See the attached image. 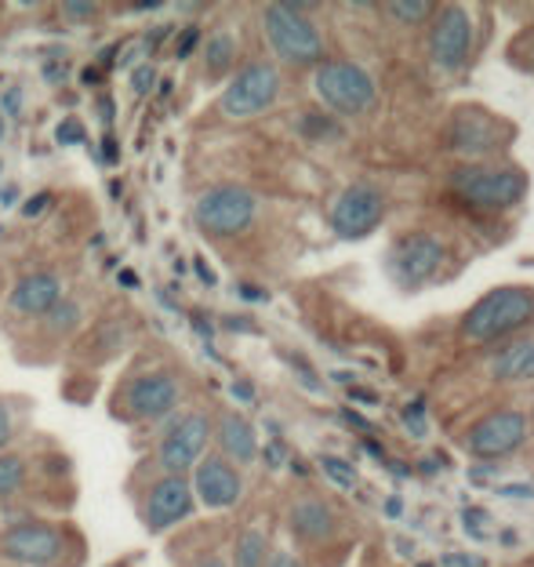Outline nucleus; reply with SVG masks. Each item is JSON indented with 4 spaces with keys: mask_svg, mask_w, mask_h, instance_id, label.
<instances>
[{
    "mask_svg": "<svg viewBox=\"0 0 534 567\" xmlns=\"http://www.w3.org/2000/svg\"><path fill=\"white\" fill-rule=\"evenodd\" d=\"M189 513H193V487L186 476H161L153 484L146 506H142V524H146L150 535H161L178 520H186Z\"/></svg>",
    "mask_w": 534,
    "mask_h": 567,
    "instance_id": "4468645a",
    "label": "nucleus"
},
{
    "mask_svg": "<svg viewBox=\"0 0 534 567\" xmlns=\"http://www.w3.org/2000/svg\"><path fill=\"white\" fill-rule=\"evenodd\" d=\"M499 495H516V498H531L534 492L527 484H510V487H499Z\"/></svg>",
    "mask_w": 534,
    "mask_h": 567,
    "instance_id": "a18cd8bd",
    "label": "nucleus"
},
{
    "mask_svg": "<svg viewBox=\"0 0 534 567\" xmlns=\"http://www.w3.org/2000/svg\"><path fill=\"white\" fill-rule=\"evenodd\" d=\"M237 62V37L233 33H212L204 44V73L207 76H226Z\"/></svg>",
    "mask_w": 534,
    "mask_h": 567,
    "instance_id": "412c9836",
    "label": "nucleus"
},
{
    "mask_svg": "<svg viewBox=\"0 0 534 567\" xmlns=\"http://www.w3.org/2000/svg\"><path fill=\"white\" fill-rule=\"evenodd\" d=\"M335 382H346V385H353V375H349V371H335Z\"/></svg>",
    "mask_w": 534,
    "mask_h": 567,
    "instance_id": "052dcab7",
    "label": "nucleus"
},
{
    "mask_svg": "<svg viewBox=\"0 0 534 567\" xmlns=\"http://www.w3.org/2000/svg\"><path fill=\"white\" fill-rule=\"evenodd\" d=\"M0 284H4V274H0Z\"/></svg>",
    "mask_w": 534,
    "mask_h": 567,
    "instance_id": "e2e57ef3",
    "label": "nucleus"
},
{
    "mask_svg": "<svg viewBox=\"0 0 534 567\" xmlns=\"http://www.w3.org/2000/svg\"><path fill=\"white\" fill-rule=\"evenodd\" d=\"M255 212H258L255 193H247L240 186H215L197 200L193 218H197L201 234L207 237H237L255 223Z\"/></svg>",
    "mask_w": 534,
    "mask_h": 567,
    "instance_id": "423d86ee",
    "label": "nucleus"
},
{
    "mask_svg": "<svg viewBox=\"0 0 534 567\" xmlns=\"http://www.w3.org/2000/svg\"><path fill=\"white\" fill-rule=\"evenodd\" d=\"M167 33H172V30H167V25H161V30H153V33L146 37V48H150V51H153V48H161V41H164Z\"/></svg>",
    "mask_w": 534,
    "mask_h": 567,
    "instance_id": "3c124183",
    "label": "nucleus"
},
{
    "mask_svg": "<svg viewBox=\"0 0 534 567\" xmlns=\"http://www.w3.org/2000/svg\"><path fill=\"white\" fill-rule=\"evenodd\" d=\"M284 455H288V451H284V444H277V441H273V444L266 447V462H269L273 470L284 466Z\"/></svg>",
    "mask_w": 534,
    "mask_h": 567,
    "instance_id": "58836bf2",
    "label": "nucleus"
},
{
    "mask_svg": "<svg viewBox=\"0 0 534 567\" xmlns=\"http://www.w3.org/2000/svg\"><path fill=\"white\" fill-rule=\"evenodd\" d=\"M19 200V186H4L0 189V208H11Z\"/></svg>",
    "mask_w": 534,
    "mask_h": 567,
    "instance_id": "de8ad7c7",
    "label": "nucleus"
},
{
    "mask_svg": "<svg viewBox=\"0 0 534 567\" xmlns=\"http://www.w3.org/2000/svg\"><path fill=\"white\" fill-rule=\"evenodd\" d=\"M382 215H386L382 193L374 186H368V183H357L335 200L331 226H335V234L342 240H360V237H368V234L379 229Z\"/></svg>",
    "mask_w": 534,
    "mask_h": 567,
    "instance_id": "1a4fd4ad",
    "label": "nucleus"
},
{
    "mask_svg": "<svg viewBox=\"0 0 534 567\" xmlns=\"http://www.w3.org/2000/svg\"><path fill=\"white\" fill-rule=\"evenodd\" d=\"M193 567H226L223 560H218V557H204L201 564H193Z\"/></svg>",
    "mask_w": 534,
    "mask_h": 567,
    "instance_id": "bf43d9fd",
    "label": "nucleus"
},
{
    "mask_svg": "<svg viewBox=\"0 0 534 567\" xmlns=\"http://www.w3.org/2000/svg\"><path fill=\"white\" fill-rule=\"evenodd\" d=\"M76 324H81V306L70 302V299H62V302L48 313V328L55 331V334H66V331H73Z\"/></svg>",
    "mask_w": 534,
    "mask_h": 567,
    "instance_id": "bb28decb",
    "label": "nucleus"
},
{
    "mask_svg": "<svg viewBox=\"0 0 534 567\" xmlns=\"http://www.w3.org/2000/svg\"><path fill=\"white\" fill-rule=\"evenodd\" d=\"M473 48V22H469L465 8L448 4L437 11L433 30H429V55L440 70H462Z\"/></svg>",
    "mask_w": 534,
    "mask_h": 567,
    "instance_id": "9d476101",
    "label": "nucleus"
},
{
    "mask_svg": "<svg viewBox=\"0 0 534 567\" xmlns=\"http://www.w3.org/2000/svg\"><path fill=\"white\" fill-rule=\"evenodd\" d=\"M218 447H223V458L226 462H247L258 458V436H255V425L247 422L244 415H223L218 419Z\"/></svg>",
    "mask_w": 534,
    "mask_h": 567,
    "instance_id": "a211bd4d",
    "label": "nucleus"
},
{
    "mask_svg": "<svg viewBox=\"0 0 534 567\" xmlns=\"http://www.w3.org/2000/svg\"><path fill=\"white\" fill-rule=\"evenodd\" d=\"M263 30L269 48L288 66H317L324 59V37L302 4H269L263 11Z\"/></svg>",
    "mask_w": 534,
    "mask_h": 567,
    "instance_id": "f03ea898",
    "label": "nucleus"
},
{
    "mask_svg": "<svg viewBox=\"0 0 534 567\" xmlns=\"http://www.w3.org/2000/svg\"><path fill=\"white\" fill-rule=\"evenodd\" d=\"M193 498H201L207 509H229L244 495V481L233 462L223 455H207L193 466Z\"/></svg>",
    "mask_w": 534,
    "mask_h": 567,
    "instance_id": "ddd939ff",
    "label": "nucleus"
},
{
    "mask_svg": "<svg viewBox=\"0 0 534 567\" xmlns=\"http://www.w3.org/2000/svg\"><path fill=\"white\" fill-rule=\"evenodd\" d=\"M491 375L499 382H531L534 379V339H520L491 360Z\"/></svg>",
    "mask_w": 534,
    "mask_h": 567,
    "instance_id": "aec40b11",
    "label": "nucleus"
},
{
    "mask_svg": "<svg viewBox=\"0 0 534 567\" xmlns=\"http://www.w3.org/2000/svg\"><path fill=\"white\" fill-rule=\"evenodd\" d=\"M102 150H106V164H116V157H121V150H116V138H113V135H106V146H102Z\"/></svg>",
    "mask_w": 534,
    "mask_h": 567,
    "instance_id": "5fc2aeb1",
    "label": "nucleus"
},
{
    "mask_svg": "<svg viewBox=\"0 0 534 567\" xmlns=\"http://www.w3.org/2000/svg\"><path fill=\"white\" fill-rule=\"evenodd\" d=\"M266 567H302V564H298V560L291 557V553H284V549H280V553H273V557L266 560Z\"/></svg>",
    "mask_w": 534,
    "mask_h": 567,
    "instance_id": "ea45409f",
    "label": "nucleus"
},
{
    "mask_svg": "<svg viewBox=\"0 0 534 567\" xmlns=\"http://www.w3.org/2000/svg\"><path fill=\"white\" fill-rule=\"evenodd\" d=\"M25 484V462L19 455H0V502L19 495Z\"/></svg>",
    "mask_w": 534,
    "mask_h": 567,
    "instance_id": "5701e85b",
    "label": "nucleus"
},
{
    "mask_svg": "<svg viewBox=\"0 0 534 567\" xmlns=\"http://www.w3.org/2000/svg\"><path fill=\"white\" fill-rule=\"evenodd\" d=\"M116 51H121V44H110L106 51H102V55H99V66H113V62H116Z\"/></svg>",
    "mask_w": 534,
    "mask_h": 567,
    "instance_id": "603ef678",
    "label": "nucleus"
},
{
    "mask_svg": "<svg viewBox=\"0 0 534 567\" xmlns=\"http://www.w3.org/2000/svg\"><path fill=\"white\" fill-rule=\"evenodd\" d=\"M240 299H251V302H266L269 295L258 291V288H247V284H240Z\"/></svg>",
    "mask_w": 534,
    "mask_h": 567,
    "instance_id": "09e8293b",
    "label": "nucleus"
},
{
    "mask_svg": "<svg viewBox=\"0 0 534 567\" xmlns=\"http://www.w3.org/2000/svg\"><path fill=\"white\" fill-rule=\"evenodd\" d=\"M454 193L473 204L476 212H505L527 193V175L516 172V167H462L459 175L451 178Z\"/></svg>",
    "mask_w": 534,
    "mask_h": 567,
    "instance_id": "7ed1b4c3",
    "label": "nucleus"
},
{
    "mask_svg": "<svg viewBox=\"0 0 534 567\" xmlns=\"http://www.w3.org/2000/svg\"><path fill=\"white\" fill-rule=\"evenodd\" d=\"M55 138L66 142V146H81V142L88 138V132H84V124L76 121V117H66V121L55 127Z\"/></svg>",
    "mask_w": 534,
    "mask_h": 567,
    "instance_id": "c85d7f7f",
    "label": "nucleus"
},
{
    "mask_svg": "<svg viewBox=\"0 0 534 567\" xmlns=\"http://www.w3.org/2000/svg\"><path fill=\"white\" fill-rule=\"evenodd\" d=\"M48 200H51V193H48V189H44V193H33V197L22 204V215H25V218H37V215H41V212L48 208Z\"/></svg>",
    "mask_w": 534,
    "mask_h": 567,
    "instance_id": "f704fd0d",
    "label": "nucleus"
},
{
    "mask_svg": "<svg viewBox=\"0 0 534 567\" xmlns=\"http://www.w3.org/2000/svg\"><path fill=\"white\" fill-rule=\"evenodd\" d=\"M226 328H229V331H255L251 320H244V317H229V320H226Z\"/></svg>",
    "mask_w": 534,
    "mask_h": 567,
    "instance_id": "8fccbe9b",
    "label": "nucleus"
},
{
    "mask_svg": "<svg viewBox=\"0 0 534 567\" xmlns=\"http://www.w3.org/2000/svg\"><path fill=\"white\" fill-rule=\"evenodd\" d=\"M0 557L30 564V567H55L66 557V532L55 524H16L0 535Z\"/></svg>",
    "mask_w": 534,
    "mask_h": 567,
    "instance_id": "0eeeda50",
    "label": "nucleus"
},
{
    "mask_svg": "<svg viewBox=\"0 0 534 567\" xmlns=\"http://www.w3.org/2000/svg\"><path fill=\"white\" fill-rule=\"evenodd\" d=\"M386 513H389V517H400V513H403V502H400V498H389V502H386Z\"/></svg>",
    "mask_w": 534,
    "mask_h": 567,
    "instance_id": "4d7b16f0",
    "label": "nucleus"
},
{
    "mask_svg": "<svg viewBox=\"0 0 534 567\" xmlns=\"http://www.w3.org/2000/svg\"><path fill=\"white\" fill-rule=\"evenodd\" d=\"M44 76H48L51 84L66 81V66H59V62H48V66H44Z\"/></svg>",
    "mask_w": 534,
    "mask_h": 567,
    "instance_id": "79ce46f5",
    "label": "nucleus"
},
{
    "mask_svg": "<svg viewBox=\"0 0 534 567\" xmlns=\"http://www.w3.org/2000/svg\"><path fill=\"white\" fill-rule=\"evenodd\" d=\"M62 16L70 22H91L99 16V4H81V0H70V4H62Z\"/></svg>",
    "mask_w": 534,
    "mask_h": 567,
    "instance_id": "c756f323",
    "label": "nucleus"
},
{
    "mask_svg": "<svg viewBox=\"0 0 534 567\" xmlns=\"http://www.w3.org/2000/svg\"><path fill=\"white\" fill-rule=\"evenodd\" d=\"M81 84H84V87L102 84V70H99V66H84V70H81Z\"/></svg>",
    "mask_w": 534,
    "mask_h": 567,
    "instance_id": "a19ab883",
    "label": "nucleus"
},
{
    "mask_svg": "<svg viewBox=\"0 0 534 567\" xmlns=\"http://www.w3.org/2000/svg\"><path fill=\"white\" fill-rule=\"evenodd\" d=\"M291 532L302 543H324L335 532V513L324 498H298L291 506Z\"/></svg>",
    "mask_w": 534,
    "mask_h": 567,
    "instance_id": "6ab92c4d",
    "label": "nucleus"
},
{
    "mask_svg": "<svg viewBox=\"0 0 534 567\" xmlns=\"http://www.w3.org/2000/svg\"><path fill=\"white\" fill-rule=\"evenodd\" d=\"M153 84H156V70H153V66H138V70L132 73V87H135V95L153 92Z\"/></svg>",
    "mask_w": 534,
    "mask_h": 567,
    "instance_id": "2f4dec72",
    "label": "nucleus"
},
{
    "mask_svg": "<svg viewBox=\"0 0 534 567\" xmlns=\"http://www.w3.org/2000/svg\"><path fill=\"white\" fill-rule=\"evenodd\" d=\"M342 419H346L349 425H357V430H368V433L374 430V425H371V422H363L360 415H353V411H342Z\"/></svg>",
    "mask_w": 534,
    "mask_h": 567,
    "instance_id": "864d4df0",
    "label": "nucleus"
},
{
    "mask_svg": "<svg viewBox=\"0 0 534 567\" xmlns=\"http://www.w3.org/2000/svg\"><path fill=\"white\" fill-rule=\"evenodd\" d=\"M266 535L258 527H247L233 549V567H266Z\"/></svg>",
    "mask_w": 534,
    "mask_h": 567,
    "instance_id": "4be33fe9",
    "label": "nucleus"
},
{
    "mask_svg": "<svg viewBox=\"0 0 534 567\" xmlns=\"http://www.w3.org/2000/svg\"><path fill=\"white\" fill-rule=\"evenodd\" d=\"M207 436H212V419L204 411L178 415V422L164 433L161 441V466L167 476H186L204 458Z\"/></svg>",
    "mask_w": 534,
    "mask_h": 567,
    "instance_id": "6e6552de",
    "label": "nucleus"
},
{
    "mask_svg": "<svg viewBox=\"0 0 534 567\" xmlns=\"http://www.w3.org/2000/svg\"><path fill=\"white\" fill-rule=\"evenodd\" d=\"M349 401H357V404H363V408H374V404H379V393H374V390H363V385H349Z\"/></svg>",
    "mask_w": 534,
    "mask_h": 567,
    "instance_id": "c9c22d12",
    "label": "nucleus"
},
{
    "mask_svg": "<svg viewBox=\"0 0 534 567\" xmlns=\"http://www.w3.org/2000/svg\"><path fill=\"white\" fill-rule=\"evenodd\" d=\"M280 95V73L269 62H247V66L226 84L218 110L229 121H251L258 113H266Z\"/></svg>",
    "mask_w": 534,
    "mask_h": 567,
    "instance_id": "39448f33",
    "label": "nucleus"
},
{
    "mask_svg": "<svg viewBox=\"0 0 534 567\" xmlns=\"http://www.w3.org/2000/svg\"><path fill=\"white\" fill-rule=\"evenodd\" d=\"M178 379L167 375V371H146V375H138L127 382L124 390V404L132 411V419H146V422H156V419H167L172 411L178 408Z\"/></svg>",
    "mask_w": 534,
    "mask_h": 567,
    "instance_id": "f8f14e48",
    "label": "nucleus"
},
{
    "mask_svg": "<svg viewBox=\"0 0 534 567\" xmlns=\"http://www.w3.org/2000/svg\"><path fill=\"white\" fill-rule=\"evenodd\" d=\"M121 284L124 288H138V277L132 274V269H121Z\"/></svg>",
    "mask_w": 534,
    "mask_h": 567,
    "instance_id": "13d9d810",
    "label": "nucleus"
},
{
    "mask_svg": "<svg viewBox=\"0 0 534 567\" xmlns=\"http://www.w3.org/2000/svg\"><path fill=\"white\" fill-rule=\"evenodd\" d=\"M465 532L473 538H484V524H487V513L484 509H465Z\"/></svg>",
    "mask_w": 534,
    "mask_h": 567,
    "instance_id": "473e14b6",
    "label": "nucleus"
},
{
    "mask_svg": "<svg viewBox=\"0 0 534 567\" xmlns=\"http://www.w3.org/2000/svg\"><path fill=\"white\" fill-rule=\"evenodd\" d=\"M320 470L328 473V481L338 484L342 492H353L357 487V470L349 466L346 458H335V455H320Z\"/></svg>",
    "mask_w": 534,
    "mask_h": 567,
    "instance_id": "a878e982",
    "label": "nucleus"
},
{
    "mask_svg": "<svg viewBox=\"0 0 534 567\" xmlns=\"http://www.w3.org/2000/svg\"><path fill=\"white\" fill-rule=\"evenodd\" d=\"M363 451H368V455H374V458H386V451H382V444H374V441H368V436H363Z\"/></svg>",
    "mask_w": 534,
    "mask_h": 567,
    "instance_id": "6e6d98bb",
    "label": "nucleus"
},
{
    "mask_svg": "<svg viewBox=\"0 0 534 567\" xmlns=\"http://www.w3.org/2000/svg\"><path fill=\"white\" fill-rule=\"evenodd\" d=\"M527 433H531V422L524 411H491V415H484L473 425L465 447L473 451L476 458H499L524 444Z\"/></svg>",
    "mask_w": 534,
    "mask_h": 567,
    "instance_id": "9b49d317",
    "label": "nucleus"
},
{
    "mask_svg": "<svg viewBox=\"0 0 534 567\" xmlns=\"http://www.w3.org/2000/svg\"><path fill=\"white\" fill-rule=\"evenodd\" d=\"M8 441H11V408L0 401V451H4Z\"/></svg>",
    "mask_w": 534,
    "mask_h": 567,
    "instance_id": "4c0bfd02",
    "label": "nucleus"
},
{
    "mask_svg": "<svg viewBox=\"0 0 534 567\" xmlns=\"http://www.w3.org/2000/svg\"><path fill=\"white\" fill-rule=\"evenodd\" d=\"M99 117H102V124H110V121H113V99H110V95H102V99H99Z\"/></svg>",
    "mask_w": 534,
    "mask_h": 567,
    "instance_id": "49530a36",
    "label": "nucleus"
},
{
    "mask_svg": "<svg viewBox=\"0 0 534 567\" xmlns=\"http://www.w3.org/2000/svg\"><path fill=\"white\" fill-rule=\"evenodd\" d=\"M0 142H4V117H0Z\"/></svg>",
    "mask_w": 534,
    "mask_h": 567,
    "instance_id": "680f3d73",
    "label": "nucleus"
},
{
    "mask_svg": "<svg viewBox=\"0 0 534 567\" xmlns=\"http://www.w3.org/2000/svg\"><path fill=\"white\" fill-rule=\"evenodd\" d=\"M505 135L510 132H505L502 121H494L480 110H465L451 121L448 146L454 153H465V157H487V153H499L510 142Z\"/></svg>",
    "mask_w": 534,
    "mask_h": 567,
    "instance_id": "2eb2a0df",
    "label": "nucleus"
},
{
    "mask_svg": "<svg viewBox=\"0 0 534 567\" xmlns=\"http://www.w3.org/2000/svg\"><path fill=\"white\" fill-rule=\"evenodd\" d=\"M19 106H22V92L19 87H8L4 99H0V117H16Z\"/></svg>",
    "mask_w": 534,
    "mask_h": 567,
    "instance_id": "72a5a7b5",
    "label": "nucleus"
},
{
    "mask_svg": "<svg viewBox=\"0 0 534 567\" xmlns=\"http://www.w3.org/2000/svg\"><path fill=\"white\" fill-rule=\"evenodd\" d=\"M444 266V244H440L433 234H408L397 240L393 248V269L403 284L419 288V284L433 280Z\"/></svg>",
    "mask_w": 534,
    "mask_h": 567,
    "instance_id": "dca6fc26",
    "label": "nucleus"
},
{
    "mask_svg": "<svg viewBox=\"0 0 534 567\" xmlns=\"http://www.w3.org/2000/svg\"><path fill=\"white\" fill-rule=\"evenodd\" d=\"M440 567H487V560L473 557V553H448V557H440Z\"/></svg>",
    "mask_w": 534,
    "mask_h": 567,
    "instance_id": "7c9ffc66",
    "label": "nucleus"
},
{
    "mask_svg": "<svg viewBox=\"0 0 534 567\" xmlns=\"http://www.w3.org/2000/svg\"><path fill=\"white\" fill-rule=\"evenodd\" d=\"M433 4L429 0H397V4H386V16L397 19V22H408V25H419L433 16Z\"/></svg>",
    "mask_w": 534,
    "mask_h": 567,
    "instance_id": "393cba45",
    "label": "nucleus"
},
{
    "mask_svg": "<svg viewBox=\"0 0 534 567\" xmlns=\"http://www.w3.org/2000/svg\"><path fill=\"white\" fill-rule=\"evenodd\" d=\"M201 48V30L197 25H186V30H182L178 37H175V48H172V55L178 59V62H186L193 51Z\"/></svg>",
    "mask_w": 534,
    "mask_h": 567,
    "instance_id": "cd10ccee",
    "label": "nucleus"
},
{
    "mask_svg": "<svg viewBox=\"0 0 534 567\" xmlns=\"http://www.w3.org/2000/svg\"><path fill=\"white\" fill-rule=\"evenodd\" d=\"M298 132H302L306 138H312V142L342 138V127H338V121L328 117V113H306V117L298 121Z\"/></svg>",
    "mask_w": 534,
    "mask_h": 567,
    "instance_id": "b1692460",
    "label": "nucleus"
},
{
    "mask_svg": "<svg viewBox=\"0 0 534 567\" xmlns=\"http://www.w3.org/2000/svg\"><path fill=\"white\" fill-rule=\"evenodd\" d=\"M534 320V291L527 288H494L480 299L462 320V334L469 342L505 339Z\"/></svg>",
    "mask_w": 534,
    "mask_h": 567,
    "instance_id": "f257e3e1",
    "label": "nucleus"
},
{
    "mask_svg": "<svg viewBox=\"0 0 534 567\" xmlns=\"http://www.w3.org/2000/svg\"><path fill=\"white\" fill-rule=\"evenodd\" d=\"M193 328H197V334L204 342H212V320H204L201 313H193Z\"/></svg>",
    "mask_w": 534,
    "mask_h": 567,
    "instance_id": "37998d69",
    "label": "nucleus"
},
{
    "mask_svg": "<svg viewBox=\"0 0 534 567\" xmlns=\"http://www.w3.org/2000/svg\"><path fill=\"white\" fill-rule=\"evenodd\" d=\"M0 167H4V164H0Z\"/></svg>",
    "mask_w": 534,
    "mask_h": 567,
    "instance_id": "0e129e2a",
    "label": "nucleus"
},
{
    "mask_svg": "<svg viewBox=\"0 0 534 567\" xmlns=\"http://www.w3.org/2000/svg\"><path fill=\"white\" fill-rule=\"evenodd\" d=\"M317 95L328 102L335 113L357 117V113H368L374 106L379 87H374L371 73L363 66H357V62L328 59L317 66Z\"/></svg>",
    "mask_w": 534,
    "mask_h": 567,
    "instance_id": "20e7f679",
    "label": "nucleus"
},
{
    "mask_svg": "<svg viewBox=\"0 0 534 567\" xmlns=\"http://www.w3.org/2000/svg\"><path fill=\"white\" fill-rule=\"evenodd\" d=\"M62 302V280L55 274H30L11 291V309L25 317H48Z\"/></svg>",
    "mask_w": 534,
    "mask_h": 567,
    "instance_id": "f3484780",
    "label": "nucleus"
},
{
    "mask_svg": "<svg viewBox=\"0 0 534 567\" xmlns=\"http://www.w3.org/2000/svg\"><path fill=\"white\" fill-rule=\"evenodd\" d=\"M229 393H233V396H237V401H240V404H255V385H251V382H244V379H237V382H233V385H229Z\"/></svg>",
    "mask_w": 534,
    "mask_h": 567,
    "instance_id": "e433bc0d",
    "label": "nucleus"
},
{
    "mask_svg": "<svg viewBox=\"0 0 534 567\" xmlns=\"http://www.w3.org/2000/svg\"><path fill=\"white\" fill-rule=\"evenodd\" d=\"M193 269H197V277L207 284V288H212V284H215V269L212 266H207L204 259H197V262H193Z\"/></svg>",
    "mask_w": 534,
    "mask_h": 567,
    "instance_id": "c03bdc74",
    "label": "nucleus"
}]
</instances>
